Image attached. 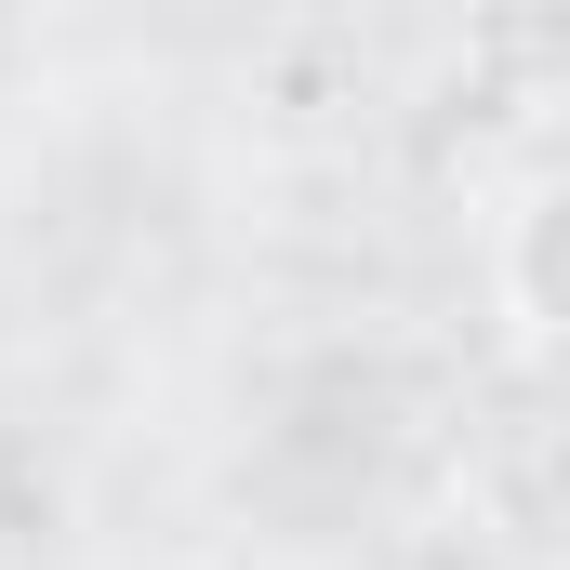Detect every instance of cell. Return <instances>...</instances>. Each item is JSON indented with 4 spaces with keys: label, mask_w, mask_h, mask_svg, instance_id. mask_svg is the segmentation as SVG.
Returning a JSON list of instances; mask_svg holds the SVG:
<instances>
[{
    "label": "cell",
    "mask_w": 570,
    "mask_h": 570,
    "mask_svg": "<svg viewBox=\"0 0 570 570\" xmlns=\"http://www.w3.org/2000/svg\"><path fill=\"white\" fill-rule=\"evenodd\" d=\"M544 239H558V186H518V199H504V318H518V345H544V332H558Z\"/></svg>",
    "instance_id": "cell-1"
}]
</instances>
